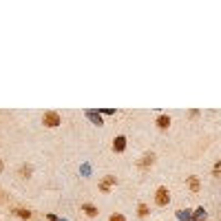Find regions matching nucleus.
I'll return each instance as SVG.
<instances>
[{"label":"nucleus","instance_id":"f257e3e1","mask_svg":"<svg viewBox=\"0 0 221 221\" xmlns=\"http://www.w3.org/2000/svg\"><path fill=\"white\" fill-rule=\"evenodd\" d=\"M42 122H44V126H49V128H55V126L60 124V115H58L55 111H49V113H44Z\"/></svg>","mask_w":221,"mask_h":221},{"label":"nucleus","instance_id":"f03ea898","mask_svg":"<svg viewBox=\"0 0 221 221\" xmlns=\"http://www.w3.org/2000/svg\"><path fill=\"white\" fill-rule=\"evenodd\" d=\"M170 201V192L166 188H157V195H155V204L157 206H166Z\"/></svg>","mask_w":221,"mask_h":221},{"label":"nucleus","instance_id":"7ed1b4c3","mask_svg":"<svg viewBox=\"0 0 221 221\" xmlns=\"http://www.w3.org/2000/svg\"><path fill=\"white\" fill-rule=\"evenodd\" d=\"M113 186H115V177H113V175H108L106 179H102V184H100V190H102V192H108Z\"/></svg>","mask_w":221,"mask_h":221},{"label":"nucleus","instance_id":"20e7f679","mask_svg":"<svg viewBox=\"0 0 221 221\" xmlns=\"http://www.w3.org/2000/svg\"><path fill=\"white\" fill-rule=\"evenodd\" d=\"M126 148V137L124 135H119V137H115V142H113V151H117V153H122Z\"/></svg>","mask_w":221,"mask_h":221},{"label":"nucleus","instance_id":"39448f33","mask_svg":"<svg viewBox=\"0 0 221 221\" xmlns=\"http://www.w3.org/2000/svg\"><path fill=\"white\" fill-rule=\"evenodd\" d=\"M82 210H84L89 217H95V214H97V208H95V206H91V204H84V208H82Z\"/></svg>","mask_w":221,"mask_h":221},{"label":"nucleus","instance_id":"423d86ee","mask_svg":"<svg viewBox=\"0 0 221 221\" xmlns=\"http://www.w3.org/2000/svg\"><path fill=\"white\" fill-rule=\"evenodd\" d=\"M86 115H89V117H91V119L95 122V124H102V117H100V115H97L95 111H86Z\"/></svg>","mask_w":221,"mask_h":221},{"label":"nucleus","instance_id":"0eeeda50","mask_svg":"<svg viewBox=\"0 0 221 221\" xmlns=\"http://www.w3.org/2000/svg\"><path fill=\"white\" fill-rule=\"evenodd\" d=\"M168 124H170V117H159L157 119V126L159 128H168Z\"/></svg>","mask_w":221,"mask_h":221},{"label":"nucleus","instance_id":"6e6552de","mask_svg":"<svg viewBox=\"0 0 221 221\" xmlns=\"http://www.w3.org/2000/svg\"><path fill=\"white\" fill-rule=\"evenodd\" d=\"M195 214H197V219H195V221H206V210H204V208H199Z\"/></svg>","mask_w":221,"mask_h":221},{"label":"nucleus","instance_id":"1a4fd4ad","mask_svg":"<svg viewBox=\"0 0 221 221\" xmlns=\"http://www.w3.org/2000/svg\"><path fill=\"white\" fill-rule=\"evenodd\" d=\"M179 219H181V221H192V219H190V212H188V210H179Z\"/></svg>","mask_w":221,"mask_h":221},{"label":"nucleus","instance_id":"9d476101","mask_svg":"<svg viewBox=\"0 0 221 221\" xmlns=\"http://www.w3.org/2000/svg\"><path fill=\"white\" fill-rule=\"evenodd\" d=\"M188 181H190V188H192V190H199V181L195 179V177H190Z\"/></svg>","mask_w":221,"mask_h":221},{"label":"nucleus","instance_id":"9b49d317","mask_svg":"<svg viewBox=\"0 0 221 221\" xmlns=\"http://www.w3.org/2000/svg\"><path fill=\"white\" fill-rule=\"evenodd\" d=\"M18 212V217H22V219H29L31 217V212H27V210H16Z\"/></svg>","mask_w":221,"mask_h":221},{"label":"nucleus","instance_id":"f8f14e48","mask_svg":"<svg viewBox=\"0 0 221 221\" xmlns=\"http://www.w3.org/2000/svg\"><path fill=\"white\" fill-rule=\"evenodd\" d=\"M146 164H153V155H146V157L142 159V166H146Z\"/></svg>","mask_w":221,"mask_h":221},{"label":"nucleus","instance_id":"ddd939ff","mask_svg":"<svg viewBox=\"0 0 221 221\" xmlns=\"http://www.w3.org/2000/svg\"><path fill=\"white\" fill-rule=\"evenodd\" d=\"M146 214H148V208L142 204V206H139V217H146Z\"/></svg>","mask_w":221,"mask_h":221},{"label":"nucleus","instance_id":"4468645a","mask_svg":"<svg viewBox=\"0 0 221 221\" xmlns=\"http://www.w3.org/2000/svg\"><path fill=\"white\" fill-rule=\"evenodd\" d=\"M111 221H124V217H122V214H113Z\"/></svg>","mask_w":221,"mask_h":221},{"label":"nucleus","instance_id":"2eb2a0df","mask_svg":"<svg viewBox=\"0 0 221 221\" xmlns=\"http://www.w3.org/2000/svg\"><path fill=\"white\" fill-rule=\"evenodd\" d=\"M0 170H2V161H0Z\"/></svg>","mask_w":221,"mask_h":221}]
</instances>
